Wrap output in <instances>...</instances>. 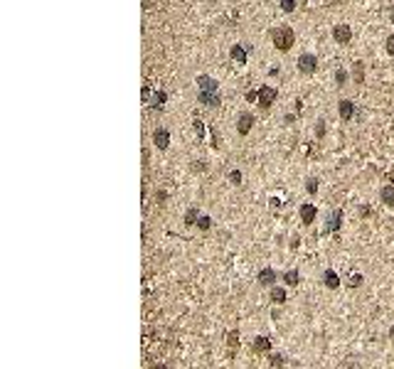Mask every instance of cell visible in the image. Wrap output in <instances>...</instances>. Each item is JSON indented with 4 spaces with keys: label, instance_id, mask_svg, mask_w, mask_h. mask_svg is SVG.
I'll use <instances>...</instances> for the list:
<instances>
[{
    "label": "cell",
    "instance_id": "8d00e7d4",
    "mask_svg": "<svg viewBox=\"0 0 394 369\" xmlns=\"http://www.w3.org/2000/svg\"><path fill=\"white\" fill-rule=\"evenodd\" d=\"M256 99H259V91H254V89L246 91V101H256Z\"/></svg>",
    "mask_w": 394,
    "mask_h": 369
},
{
    "label": "cell",
    "instance_id": "f546056e",
    "mask_svg": "<svg viewBox=\"0 0 394 369\" xmlns=\"http://www.w3.org/2000/svg\"><path fill=\"white\" fill-rule=\"evenodd\" d=\"M210 133H212V148L217 150V148L222 145V136L217 133V128H210Z\"/></svg>",
    "mask_w": 394,
    "mask_h": 369
},
{
    "label": "cell",
    "instance_id": "44dd1931",
    "mask_svg": "<svg viewBox=\"0 0 394 369\" xmlns=\"http://www.w3.org/2000/svg\"><path fill=\"white\" fill-rule=\"evenodd\" d=\"M271 300L276 303V305H283V303H286V290L273 285V288H271Z\"/></svg>",
    "mask_w": 394,
    "mask_h": 369
},
{
    "label": "cell",
    "instance_id": "4316f807",
    "mask_svg": "<svg viewBox=\"0 0 394 369\" xmlns=\"http://www.w3.org/2000/svg\"><path fill=\"white\" fill-rule=\"evenodd\" d=\"M269 364H271V367H283V364H286V362H283V354H271V357H269Z\"/></svg>",
    "mask_w": 394,
    "mask_h": 369
},
{
    "label": "cell",
    "instance_id": "ac0fdd59",
    "mask_svg": "<svg viewBox=\"0 0 394 369\" xmlns=\"http://www.w3.org/2000/svg\"><path fill=\"white\" fill-rule=\"evenodd\" d=\"M352 77H355V84H364V62H355Z\"/></svg>",
    "mask_w": 394,
    "mask_h": 369
},
{
    "label": "cell",
    "instance_id": "d6a6232c",
    "mask_svg": "<svg viewBox=\"0 0 394 369\" xmlns=\"http://www.w3.org/2000/svg\"><path fill=\"white\" fill-rule=\"evenodd\" d=\"M315 133H318V138H323V136H325V121H318V128H315Z\"/></svg>",
    "mask_w": 394,
    "mask_h": 369
},
{
    "label": "cell",
    "instance_id": "9a60e30c",
    "mask_svg": "<svg viewBox=\"0 0 394 369\" xmlns=\"http://www.w3.org/2000/svg\"><path fill=\"white\" fill-rule=\"evenodd\" d=\"M323 283H325V288H330V290H335V288H340V276L335 273L333 268H328V271L323 273Z\"/></svg>",
    "mask_w": 394,
    "mask_h": 369
},
{
    "label": "cell",
    "instance_id": "74e56055",
    "mask_svg": "<svg viewBox=\"0 0 394 369\" xmlns=\"http://www.w3.org/2000/svg\"><path fill=\"white\" fill-rule=\"evenodd\" d=\"M360 214H362V217H369V214H372V207L362 204V207H360Z\"/></svg>",
    "mask_w": 394,
    "mask_h": 369
},
{
    "label": "cell",
    "instance_id": "1f68e13d",
    "mask_svg": "<svg viewBox=\"0 0 394 369\" xmlns=\"http://www.w3.org/2000/svg\"><path fill=\"white\" fill-rule=\"evenodd\" d=\"M229 180H232L234 185H239V182H242V172H239V170H232V172H229Z\"/></svg>",
    "mask_w": 394,
    "mask_h": 369
},
{
    "label": "cell",
    "instance_id": "d590c367",
    "mask_svg": "<svg viewBox=\"0 0 394 369\" xmlns=\"http://www.w3.org/2000/svg\"><path fill=\"white\" fill-rule=\"evenodd\" d=\"M141 96H143V101L148 104V101H151V86H143V94H141Z\"/></svg>",
    "mask_w": 394,
    "mask_h": 369
},
{
    "label": "cell",
    "instance_id": "52a82bcc",
    "mask_svg": "<svg viewBox=\"0 0 394 369\" xmlns=\"http://www.w3.org/2000/svg\"><path fill=\"white\" fill-rule=\"evenodd\" d=\"M298 214H301V222H303L305 227H310V224L315 222V217H318V209H315L313 202H303L301 209H298Z\"/></svg>",
    "mask_w": 394,
    "mask_h": 369
},
{
    "label": "cell",
    "instance_id": "277c9868",
    "mask_svg": "<svg viewBox=\"0 0 394 369\" xmlns=\"http://www.w3.org/2000/svg\"><path fill=\"white\" fill-rule=\"evenodd\" d=\"M333 40L337 42V45H350V42H352V28L345 25V23L335 25L333 28Z\"/></svg>",
    "mask_w": 394,
    "mask_h": 369
},
{
    "label": "cell",
    "instance_id": "e575fe53",
    "mask_svg": "<svg viewBox=\"0 0 394 369\" xmlns=\"http://www.w3.org/2000/svg\"><path fill=\"white\" fill-rule=\"evenodd\" d=\"M269 202H271V209H281V207H283V202H281L278 197H271Z\"/></svg>",
    "mask_w": 394,
    "mask_h": 369
},
{
    "label": "cell",
    "instance_id": "603a6c76",
    "mask_svg": "<svg viewBox=\"0 0 394 369\" xmlns=\"http://www.w3.org/2000/svg\"><path fill=\"white\" fill-rule=\"evenodd\" d=\"M192 128H195L197 138H205V121H202V118H195V121H192Z\"/></svg>",
    "mask_w": 394,
    "mask_h": 369
},
{
    "label": "cell",
    "instance_id": "2e32d148",
    "mask_svg": "<svg viewBox=\"0 0 394 369\" xmlns=\"http://www.w3.org/2000/svg\"><path fill=\"white\" fill-rule=\"evenodd\" d=\"M379 199L387 204V207H394V185H384L379 190Z\"/></svg>",
    "mask_w": 394,
    "mask_h": 369
},
{
    "label": "cell",
    "instance_id": "4dcf8cb0",
    "mask_svg": "<svg viewBox=\"0 0 394 369\" xmlns=\"http://www.w3.org/2000/svg\"><path fill=\"white\" fill-rule=\"evenodd\" d=\"M384 50H387V55H392L394 57V35L387 37V45H384Z\"/></svg>",
    "mask_w": 394,
    "mask_h": 369
},
{
    "label": "cell",
    "instance_id": "484cf974",
    "mask_svg": "<svg viewBox=\"0 0 394 369\" xmlns=\"http://www.w3.org/2000/svg\"><path fill=\"white\" fill-rule=\"evenodd\" d=\"M335 84L337 86L347 84V72H345V69H337V72H335Z\"/></svg>",
    "mask_w": 394,
    "mask_h": 369
},
{
    "label": "cell",
    "instance_id": "cb8c5ba5",
    "mask_svg": "<svg viewBox=\"0 0 394 369\" xmlns=\"http://www.w3.org/2000/svg\"><path fill=\"white\" fill-rule=\"evenodd\" d=\"M305 192H308V195H315V192H318V177H308V180H305Z\"/></svg>",
    "mask_w": 394,
    "mask_h": 369
},
{
    "label": "cell",
    "instance_id": "ab89813d",
    "mask_svg": "<svg viewBox=\"0 0 394 369\" xmlns=\"http://www.w3.org/2000/svg\"><path fill=\"white\" fill-rule=\"evenodd\" d=\"M389 337H392V340H394V327H392V330H389Z\"/></svg>",
    "mask_w": 394,
    "mask_h": 369
},
{
    "label": "cell",
    "instance_id": "5b68a950",
    "mask_svg": "<svg viewBox=\"0 0 394 369\" xmlns=\"http://www.w3.org/2000/svg\"><path fill=\"white\" fill-rule=\"evenodd\" d=\"M251 128H254V114L242 111V114L237 116V133H239V136H249Z\"/></svg>",
    "mask_w": 394,
    "mask_h": 369
},
{
    "label": "cell",
    "instance_id": "f35d334b",
    "mask_svg": "<svg viewBox=\"0 0 394 369\" xmlns=\"http://www.w3.org/2000/svg\"><path fill=\"white\" fill-rule=\"evenodd\" d=\"M389 20H392V23H394V8H392V10H389Z\"/></svg>",
    "mask_w": 394,
    "mask_h": 369
},
{
    "label": "cell",
    "instance_id": "7a4b0ae2",
    "mask_svg": "<svg viewBox=\"0 0 394 369\" xmlns=\"http://www.w3.org/2000/svg\"><path fill=\"white\" fill-rule=\"evenodd\" d=\"M276 96H278L276 89L269 84H264V86H259V99H256V101H259V106L266 111V109H271L273 104H276Z\"/></svg>",
    "mask_w": 394,
    "mask_h": 369
},
{
    "label": "cell",
    "instance_id": "30bf717a",
    "mask_svg": "<svg viewBox=\"0 0 394 369\" xmlns=\"http://www.w3.org/2000/svg\"><path fill=\"white\" fill-rule=\"evenodd\" d=\"M229 57L234 64H246V59H249V50L244 47V45H232V50H229Z\"/></svg>",
    "mask_w": 394,
    "mask_h": 369
},
{
    "label": "cell",
    "instance_id": "3957f363",
    "mask_svg": "<svg viewBox=\"0 0 394 369\" xmlns=\"http://www.w3.org/2000/svg\"><path fill=\"white\" fill-rule=\"evenodd\" d=\"M298 69H301V74H305V77L315 74V69H318V57L310 55V52L301 55V57H298Z\"/></svg>",
    "mask_w": 394,
    "mask_h": 369
},
{
    "label": "cell",
    "instance_id": "7402d4cb",
    "mask_svg": "<svg viewBox=\"0 0 394 369\" xmlns=\"http://www.w3.org/2000/svg\"><path fill=\"white\" fill-rule=\"evenodd\" d=\"M227 347H229V349H237V347H239V330H229V332H227Z\"/></svg>",
    "mask_w": 394,
    "mask_h": 369
},
{
    "label": "cell",
    "instance_id": "83f0119b",
    "mask_svg": "<svg viewBox=\"0 0 394 369\" xmlns=\"http://www.w3.org/2000/svg\"><path fill=\"white\" fill-rule=\"evenodd\" d=\"M281 10L283 13H293L296 10V0H281Z\"/></svg>",
    "mask_w": 394,
    "mask_h": 369
},
{
    "label": "cell",
    "instance_id": "d4e9b609",
    "mask_svg": "<svg viewBox=\"0 0 394 369\" xmlns=\"http://www.w3.org/2000/svg\"><path fill=\"white\" fill-rule=\"evenodd\" d=\"M212 227V219L207 217V214H200V219H197V229H202V231H207V229Z\"/></svg>",
    "mask_w": 394,
    "mask_h": 369
},
{
    "label": "cell",
    "instance_id": "8fae6325",
    "mask_svg": "<svg viewBox=\"0 0 394 369\" xmlns=\"http://www.w3.org/2000/svg\"><path fill=\"white\" fill-rule=\"evenodd\" d=\"M337 114L342 121H352V116H355V101H350V99H342L340 104H337Z\"/></svg>",
    "mask_w": 394,
    "mask_h": 369
},
{
    "label": "cell",
    "instance_id": "f1b7e54d",
    "mask_svg": "<svg viewBox=\"0 0 394 369\" xmlns=\"http://www.w3.org/2000/svg\"><path fill=\"white\" fill-rule=\"evenodd\" d=\"M362 273H352V276H350V288H360V285H362Z\"/></svg>",
    "mask_w": 394,
    "mask_h": 369
},
{
    "label": "cell",
    "instance_id": "e0dca14e",
    "mask_svg": "<svg viewBox=\"0 0 394 369\" xmlns=\"http://www.w3.org/2000/svg\"><path fill=\"white\" fill-rule=\"evenodd\" d=\"M165 101H168V94H165V91H155V94H153V99H151V106H153V109H163V106H165Z\"/></svg>",
    "mask_w": 394,
    "mask_h": 369
},
{
    "label": "cell",
    "instance_id": "8992f818",
    "mask_svg": "<svg viewBox=\"0 0 394 369\" xmlns=\"http://www.w3.org/2000/svg\"><path fill=\"white\" fill-rule=\"evenodd\" d=\"M340 227H342V209H333L328 214V224L323 229V234H337Z\"/></svg>",
    "mask_w": 394,
    "mask_h": 369
},
{
    "label": "cell",
    "instance_id": "6da1fadb",
    "mask_svg": "<svg viewBox=\"0 0 394 369\" xmlns=\"http://www.w3.org/2000/svg\"><path fill=\"white\" fill-rule=\"evenodd\" d=\"M271 40H273V47L278 52H288L296 45V32H293V28H288V25H281V28L273 30Z\"/></svg>",
    "mask_w": 394,
    "mask_h": 369
},
{
    "label": "cell",
    "instance_id": "9c48e42d",
    "mask_svg": "<svg viewBox=\"0 0 394 369\" xmlns=\"http://www.w3.org/2000/svg\"><path fill=\"white\" fill-rule=\"evenodd\" d=\"M153 143H155L158 150H168V145H170V133H168L165 128H155V131H153Z\"/></svg>",
    "mask_w": 394,
    "mask_h": 369
},
{
    "label": "cell",
    "instance_id": "ba28073f",
    "mask_svg": "<svg viewBox=\"0 0 394 369\" xmlns=\"http://www.w3.org/2000/svg\"><path fill=\"white\" fill-rule=\"evenodd\" d=\"M197 101L212 109V106L222 104V96H219V91H197Z\"/></svg>",
    "mask_w": 394,
    "mask_h": 369
},
{
    "label": "cell",
    "instance_id": "ffe728a7",
    "mask_svg": "<svg viewBox=\"0 0 394 369\" xmlns=\"http://www.w3.org/2000/svg\"><path fill=\"white\" fill-rule=\"evenodd\" d=\"M283 283L286 285H298L301 283V273H298V271H286V273H283Z\"/></svg>",
    "mask_w": 394,
    "mask_h": 369
},
{
    "label": "cell",
    "instance_id": "7c38bea8",
    "mask_svg": "<svg viewBox=\"0 0 394 369\" xmlns=\"http://www.w3.org/2000/svg\"><path fill=\"white\" fill-rule=\"evenodd\" d=\"M256 281H259L261 285H276V271H273V268H269V266H264V268L259 271Z\"/></svg>",
    "mask_w": 394,
    "mask_h": 369
},
{
    "label": "cell",
    "instance_id": "836d02e7",
    "mask_svg": "<svg viewBox=\"0 0 394 369\" xmlns=\"http://www.w3.org/2000/svg\"><path fill=\"white\" fill-rule=\"evenodd\" d=\"M192 170H195V172H197V170H200V172H202V170H207V165H205V160H195V165H192Z\"/></svg>",
    "mask_w": 394,
    "mask_h": 369
},
{
    "label": "cell",
    "instance_id": "4fadbf2b",
    "mask_svg": "<svg viewBox=\"0 0 394 369\" xmlns=\"http://www.w3.org/2000/svg\"><path fill=\"white\" fill-rule=\"evenodd\" d=\"M197 91H217V82L210 74H200L197 77Z\"/></svg>",
    "mask_w": 394,
    "mask_h": 369
},
{
    "label": "cell",
    "instance_id": "d6986e66",
    "mask_svg": "<svg viewBox=\"0 0 394 369\" xmlns=\"http://www.w3.org/2000/svg\"><path fill=\"white\" fill-rule=\"evenodd\" d=\"M197 219H200L197 207H190V209L185 212V224H187V227H195V224H197Z\"/></svg>",
    "mask_w": 394,
    "mask_h": 369
},
{
    "label": "cell",
    "instance_id": "5bb4252c",
    "mask_svg": "<svg viewBox=\"0 0 394 369\" xmlns=\"http://www.w3.org/2000/svg\"><path fill=\"white\" fill-rule=\"evenodd\" d=\"M251 349L254 352H269L271 349V340L266 335H259V337H254V342H251Z\"/></svg>",
    "mask_w": 394,
    "mask_h": 369
}]
</instances>
